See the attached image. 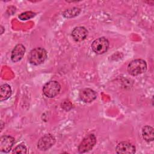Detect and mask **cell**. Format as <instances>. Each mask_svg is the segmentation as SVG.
<instances>
[{
	"instance_id": "2",
	"label": "cell",
	"mask_w": 154,
	"mask_h": 154,
	"mask_svg": "<svg viewBox=\"0 0 154 154\" xmlns=\"http://www.w3.org/2000/svg\"><path fill=\"white\" fill-rule=\"evenodd\" d=\"M146 70V62L141 59H137L132 61L128 66V72L132 76H137L143 73Z\"/></svg>"
},
{
	"instance_id": "13",
	"label": "cell",
	"mask_w": 154,
	"mask_h": 154,
	"mask_svg": "<svg viewBox=\"0 0 154 154\" xmlns=\"http://www.w3.org/2000/svg\"><path fill=\"white\" fill-rule=\"evenodd\" d=\"M11 95V88L7 84H4L1 86L0 100L1 101L8 99Z\"/></svg>"
},
{
	"instance_id": "9",
	"label": "cell",
	"mask_w": 154,
	"mask_h": 154,
	"mask_svg": "<svg viewBox=\"0 0 154 154\" xmlns=\"http://www.w3.org/2000/svg\"><path fill=\"white\" fill-rule=\"evenodd\" d=\"M79 96L80 99L85 103L93 102L97 97L96 93L91 88H84L79 92Z\"/></svg>"
},
{
	"instance_id": "5",
	"label": "cell",
	"mask_w": 154,
	"mask_h": 154,
	"mask_svg": "<svg viewBox=\"0 0 154 154\" xmlns=\"http://www.w3.org/2000/svg\"><path fill=\"white\" fill-rule=\"evenodd\" d=\"M96 143V138L94 134L87 135L81 141L78 146V152L79 153H85L88 152L94 146Z\"/></svg>"
},
{
	"instance_id": "4",
	"label": "cell",
	"mask_w": 154,
	"mask_h": 154,
	"mask_svg": "<svg viewBox=\"0 0 154 154\" xmlns=\"http://www.w3.org/2000/svg\"><path fill=\"white\" fill-rule=\"evenodd\" d=\"M109 42L105 37H99L94 40L91 44V49L97 54H102L107 51Z\"/></svg>"
},
{
	"instance_id": "15",
	"label": "cell",
	"mask_w": 154,
	"mask_h": 154,
	"mask_svg": "<svg viewBox=\"0 0 154 154\" xmlns=\"http://www.w3.org/2000/svg\"><path fill=\"white\" fill-rule=\"evenodd\" d=\"M35 16V13L32 11H25L19 15V18L22 20H26L32 18Z\"/></svg>"
},
{
	"instance_id": "10",
	"label": "cell",
	"mask_w": 154,
	"mask_h": 154,
	"mask_svg": "<svg viewBox=\"0 0 154 154\" xmlns=\"http://www.w3.org/2000/svg\"><path fill=\"white\" fill-rule=\"evenodd\" d=\"M25 52V48L22 44L17 45L11 52V59L16 63L20 61L23 57Z\"/></svg>"
},
{
	"instance_id": "17",
	"label": "cell",
	"mask_w": 154,
	"mask_h": 154,
	"mask_svg": "<svg viewBox=\"0 0 154 154\" xmlns=\"http://www.w3.org/2000/svg\"><path fill=\"white\" fill-rule=\"evenodd\" d=\"M1 34H2L3 32H4V28L2 26H1Z\"/></svg>"
},
{
	"instance_id": "8",
	"label": "cell",
	"mask_w": 154,
	"mask_h": 154,
	"mask_svg": "<svg viewBox=\"0 0 154 154\" xmlns=\"http://www.w3.org/2000/svg\"><path fill=\"white\" fill-rule=\"evenodd\" d=\"M14 143V138L10 135L2 136L0 139V150L4 153L9 152Z\"/></svg>"
},
{
	"instance_id": "12",
	"label": "cell",
	"mask_w": 154,
	"mask_h": 154,
	"mask_svg": "<svg viewBox=\"0 0 154 154\" xmlns=\"http://www.w3.org/2000/svg\"><path fill=\"white\" fill-rule=\"evenodd\" d=\"M142 136L147 142H151L153 140V128L149 125L145 126L142 129Z\"/></svg>"
},
{
	"instance_id": "11",
	"label": "cell",
	"mask_w": 154,
	"mask_h": 154,
	"mask_svg": "<svg viewBox=\"0 0 154 154\" xmlns=\"http://www.w3.org/2000/svg\"><path fill=\"white\" fill-rule=\"evenodd\" d=\"M88 35V31L83 26H78L73 29L72 32V36L76 42L84 40Z\"/></svg>"
},
{
	"instance_id": "14",
	"label": "cell",
	"mask_w": 154,
	"mask_h": 154,
	"mask_svg": "<svg viewBox=\"0 0 154 154\" xmlns=\"http://www.w3.org/2000/svg\"><path fill=\"white\" fill-rule=\"evenodd\" d=\"M81 11V10L78 8L75 7L73 8H70V9H68L66 10L63 14V15L67 18H70V17H75L77 15H78L79 14Z\"/></svg>"
},
{
	"instance_id": "1",
	"label": "cell",
	"mask_w": 154,
	"mask_h": 154,
	"mask_svg": "<svg viewBox=\"0 0 154 154\" xmlns=\"http://www.w3.org/2000/svg\"><path fill=\"white\" fill-rule=\"evenodd\" d=\"M47 58V52L44 48H36L31 51L28 54V60L33 65L43 63Z\"/></svg>"
},
{
	"instance_id": "7",
	"label": "cell",
	"mask_w": 154,
	"mask_h": 154,
	"mask_svg": "<svg viewBox=\"0 0 154 154\" xmlns=\"http://www.w3.org/2000/svg\"><path fill=\"white\" fill-rule=\"evenodd\" d=\"M116 152L117 153L123 154L134 153L135 152V147L128 141H122L117 145Z\"/></svg>"
},
{
	"instance_id": "6",
	"label": "cell",
	"mask_w": 154,
	"mask_h": 154,
	"mask_svg": "<svg viewBox=\"0 0 154 154\" xmlns=\"http://www.w3.org/2000/svg\"><path fill=\"white\" fill-rule=\"evenodd\" d=\"M55 143V137L51 134H46L42 137L37 143V147L40 150H46Z\"/></svg>"
},
{
	"instance_id": "3",
	"label": "cell",
	"mask_w": 154,
	"mask_h": 154,
	"mask_svg": "<svg viewBox=\"0 0 154 154\" xmlns=\"http://www.w3.org/2000/svg\"><path fill=\"white\" fill-rule=\"evenodd\" d=\"M61 85L56 81H51L46 83L43 88V94L48 97H54L60 92Z\"/></svg>"
},
{
	"instance_id": "16",
	"label": "cell",
	"mask_w": 154,
	"mask_h": 154,
	"mask_svg": "<svg viewBox=\"0 0 154 154\" xmlns=\"http://www.w3.org/2000/svg\"><path fill=\"white\" fill-rule=\"evenodd\" d=\"M27 149L24 144H20L17 146L13 151V153H26Z\"/></svg>"
}]
</instances>
